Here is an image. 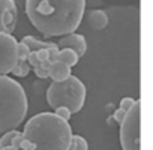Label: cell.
<instances>
[{
  "label": "cell",
  "mask_w": 153,
  "mask_h": 150,
  "mask_svg": "<svg viewBox=\"0 0 153 150\" xmlns=\"http://www.w3.org/2000/svg\"><path fill=\"white\" fill-rule=\"evenodd\" d=\"M86 0H26V15L47 38L74 33L83 21Z\"/></svg>",
  "instance_id": "obj_1"
},
{
  "label": "cell",
  "mask_w": 153,
  "mask_h": 150,
  "mask_svg": "<svg viewBox=\"0 0 153 150\" xmlns=\"http://www.w3.org/2000/svg\"><path fill=\"white\" fill-rule=\"evenodd\" d=\"M21 135L20 150H68L72 129L54 113H39L26 123Z\"/></svg>",
  "instance_id": "obj_2"
},
{
  "label": "cell",
  "mask_w": 153,
  "mask_h": 150,
  "mask_svg": "<svg viewBox=\"0 0 153 150\" xmlns=\"http://www.w3.org/2000/svg\"><path fill=\"white\" fill-rule=\"evenodd\" d=\"M29 110L23 86L8 75H0V134L17 129Z\"/></svg>",
  "instance_id": "obj_3"
},
{
  "label": "cell",
  "mask_w": 153,
  "mask_h": 150,
  "mask_svg": "<svg viewBox=\"0 0 153 150\" xmlns=\"http://www.w3.org/2000/svg\"><path fill=\"white\" fill-rule=\"evenodd\" d=\"M86 86L80 78L71 75L63 81H53L47 90V102L51 108L65 107L71 114L78 113L86 102Z\"/></svg>",
  "instance_id": "obj_4"
},
{
  "label": "cell",
  "mask_w": 153,
  "mask_h": 150,
  "mask_svg": "<svg viewBox=\"0 0 153 150\" xmlns=\"http://www.w3.org/2000/svg\"><path fill=\"white\" fill-rule=\"evenodd\" d=\"M141 104L135 99L134 105L126 111L125 119L120 123V144L123 150H141L140 141V119Z\"/></svg>",
  "instance_id": "obj_5"
},
{
  "label": "cell",
  "mask_w": 153,
  "mask_h": 150,
  "mask_svg": "<svg viewBox=\"0 0 153 150\" xmlns=\"http://www.w3.org/2000/svg\"><path fill=\"white\" fill-rule=\"evenodd\" d=\"M18 41L11 33H0V75L11 74L18 62Z\"/></svg>",
  "instance_id": "obj_6"
},
{
  "label": "cell",
  "mask_w": 153,
  "mask_h": 150,
  "mask_svg": "<svg viewBox=\"0 0 153 150\" xmlns=\"http://www.w3.org/2000/svg\"><path fill=\"white\" fill-rule=\"evenodd\" d=\"M17 18L15 0H0V33H12L17 26Z\"/></svg>",
  "instance_id": "obj_7"
},
{
  "label": "cell",
  "mask_w": 153,
  "mask_h": 150,
  "mask_svg": "<svg viewBox=\"0 0 153 150\" xmlns=\"http://www.w3.org/2000/svg\"><path fill=\"white\" fill-rule=\"evenodd\" d=\"M59 50H72L78 57H83L87 51V42L83 35L69 33L60 38V41L56 44Z\"/></svg>",
  "instance_id": "obj_8"
},
{
  "label": "cell",
  "mask_w": 153,
  "mask_h": 150,
  "mask_svg": "<svg viewBox=\"0 0 153 150\" xmlns=\"http://www.w3.org/2000/svg\"><path fill=\"white\" fill-rule=\"evenodd\" d=\"M71 68L66 66L65 63L62 62H53L50 65V69H48V78H51L53 81H63L66 80L68 77H71Z\"/></svg>",
  "instance_id": "obj_9"
},
{
  "label": "cell",
  "mask_w": 153,
  "mask_h": 150,
  "mask_svg": "<svg viewBox=\"0 0 153 150\" xmlns=\"http://www.w3.org/2000/svg\"><path fill=\"white\" fill-rule=\"evenodd\" d=\"M89 24L96 30H102L108 26V15L101 9H93L89 12Z\"/></svg>",
  "instance_id": "obj_10"
},
{
  "label": "cell",
  "mask_w": 153,
  "mask_h": 150,
  "mask_svg": "<svg viewBox=\"0 0 153 150\" xmlns=\"http://www.w3.org/2000/svg\"><path fill=\"white\" fill-rule=\"evenodd\" d=\"M21 42L33 53V51H39V50H48V48H53V47H57L54 42H44V41H39L33 36H24L21 39Z\"/></svg>",
  "instance_id": "obj_11"
},
{
  "label": "cell",
  "mask_w": 153,
  "mask_h": 150,
  "mask_svg": "<svg viewBox=\"0 0 153 150\" xmlns=\"http://www.w3.org/2000/svg\"><path fill=\"white\" fill-rule=\"evenodd\" d=\"M78 60H80V57L76 56L72 50H60V51H59V59H57V62H62V63H65V65L69 66V68L75 66L76 63H78Z\"/></svg>",
  "instance_id": "obj_12"
},
{
  "label": "cell",
  "mask_w": 153,
  "mask_h": 150,
  "mask_svg": "<svg viewBox=\"0 0 153 150\" xmlns=\"http://www.w3.org/2000/svg\"><path fill=\"white\" fill-rule=\"evenodd\" d=\"M30 69H32V68L29 66L27 62H24V60H18V62L15 63V66L12 68L11 74L15 75V77H18V78H24V77H27V75H29Z\"/></svg>",
  "instance_id": "obj_13"
},
{
  "label": "cell",
  "mask_w": 153,
  "mask_h": 150,
  "mask_svg": "<svg viewBox=\"0 0 153 150\" xmlns=\"http://www.w3.org/2000/svg\"><path fill=\"white\" fill-rule=\"evenodd\" d=\"M68 150H89V144L86 141L84 137L81 135H74L72 134V138H71V144H69V149Z\"/></svg>",
  "instance_id": "obj_14"
},
{
  "label": "cell",
  "mask_w": 153,
  "mask_h": 150,
  "mask_svg": "<svg viewBox=\"0 0 153 150\" xmlns=\"http://www.w3.org/2000/svg\"><path fill=\"white\" fill-rule=\"evenodd\" d=\"M18 134H20V131H17V129L5 132V134H3V137L0 138V149H2V147H8V146H11L12 140H14Z\"/></svg>",
  "instance_id": "obj_15"
},
{
  "label": "cell",
  "mask_w": 153,
  "mask_h": 150,
  "mask_svg": "<svg viewBox=\"0 0 153 150\" xmlns=\"http://www.w3.org/2000/svg\"><path fill=\"white\" fill-rule=\"evenodd\" d=\"M17 54H18V60H24V62H27V57H29V54H30V50H29L23 42H18Z\"/></svg>",
  "instance_id": "obj_16"
},
{
  "label": "cell",
  "mask_w": 153,
  "mask_h": 150,
  "mask_svg": "<svg viewBox=\"0 0 153 150\" xmlns=\"http://www.w3.org/2000/svg\"><path fill=\"white\" fill-rule=\"evenodd\" d=\"M57 117H60V119H63V120H69L71 119V111L68 110V108H65V107H59V108H56V113H54Z\"/></svg>",
  "instance_id": "obj_17"
},
{
  "label": "cell",
  "mask_w": 153,
  "mask_h": 150,
  "mask_svg": "<svg viewBox=\"0 0 153 150\" xmlns=\"http://www.w3.org/2000/svg\"><path fill=\"white\" fill-rule=\"evenodd\" d=\"M134 102H135V99H132V98H123V99L120 101V110L128 111V110L134 105Z\"/></svg>",
  "instance_id": "obj_18"
},
{
  "label": "cell",
  "mask_w": 153,
  "mask_h": 150,
  "mask_svg": "<svg viewBox=\"0 0 153 150\" xmlns=\"http://www.w3.org/2000/svg\"><path fill=\"white\" fill-rule=\"evenodd\" d=\"M33 71H35V75H36L38 78H42V80H47V78H48V71L44 69L41 65H39L38 68H35Z\"/></svg>",
  "instance_id": "obj_19"
},
{
  "label": "cell",
  "mask_w": 153,
  "mask_h": 150,
  "mask_svg": "<svg viewBox=\"0 0 153 150\" xmlns=\"http://www.w3.org/2000/svg\"><path fill=\"white\" fill-rule=\"evenodd\" d=\"M59 48L57 47H53V48H48V60L53 63V62H57L59 59Z\"/></svg>",
  "instance_id": "obj_20"
},
{
  "label": "cell",
  "mask_w": 153,
  "mask_h": 150,
  "mask_svg": "<svg viewBox=\"0 0 153 150\" xmlns=\"http://www.w3.org/2000/svg\"><path fill=\"white\" fill-rule=\"evenodd\" d=\"M125 114H126V111H123V110H120V108H119V110H116V111H114L113 119H114V120L120 125V123H122V120L125 119Z\"/></svg>",
  "instance_id": "obj_21"
},
{
  "label": "cell",
  "mask_w": 153,
  "mask_h": 150,
  "mask_svg": "<svg viewBox=\"0 0 153 150\" xmlns=\"http://www.w3.org/2000/svg\"><path fill=\"white\" fill-rule=\"evenodd\" d=\"M36 57H38L39 62L48 60V50H39V51H36Z\"/></svg>",
  "instance_id": "obj_22"
},
{
  "label": "cell",
  "mask_w": 153,
  "mask_h": 150,
  "mask_svg": "<svg viewBox=\"0 0 153 150\" xmlns=\"http://www.w3.org/2000/svg\"><path fill=\"white\" fill-rule=\"evenodd\" d=\"M0 150H20V149H15V147H12V146H8V147H2Z\"/></svg>",
  "instance_id": "obj_23"
}]
</instances>
